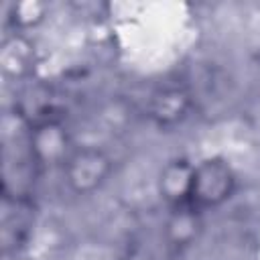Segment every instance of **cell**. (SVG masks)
Returning <instances> with one entry per match:
<instances>
[{
	"label": "cell",
	"instance_id": "52a82bcc",
	"mask_svg": "<svg viewBox=\"0 0 260 260\" xmlns=\"http://www.w3.org/2000/svg\"><path fill=\"white\" fill-rule=\"evenodd\" d=\"M201 230H203L201 211L195 209L193 205L171 207L165 219V225H162L165 240L175 250H185L193 246L199 240Z\"/></svg>",
	"mask_w": 260,
	"mask_h": 260
},
{
	"label": "cell",
	"instance_id": "277c9868",
	"mask_svg": "<svg viewBox=\"0 0 260 260\" xmlns=\"http://www.w3.org/2000/svg\"><path fill=\"white\" fill-rule=\"evenodd\" d=\"M193 108V95L183 85H165L152 91L146 104V116L158 128H175L185 122Z\"/></svg>",
	"mask_w": 260,
	"mask_h": 260
},
{
	"label": "cell",
	"instance_id": "3957f363",
	"mask_svg": "<svg viewBox=\"0 0 260 260\" xmlns=\"http://www.w3.org/2000/svg\"><path fill=\"white\" fill-rule=\"evenodd\" d=\"M26 148L28 158L35 167L53 169L63 167L75 146L71 142L67 126L57 116H51L35 124H28Z\"/></svg>",
	"mask_w": 260,
	"mask_h": 260
},
{
	"label": "cell",
	"instance_id": "7a4b0ae2",
	"mask_svg": "<svg viewBox=\"0 0 260 260\" xmlns=\"http://www.w3.org/2000/svg\"><path fill=\"white\" fill-rule=\"evenodd\" d=\"M61 169L69 191L75 195H91L110 179L114 160L104 148L85 144L75 146Z\"/></svg>",
	"mask_w": 260,
	"mask_h": 260
},
{
	"label": "cell",
	"instance_id": "ba28073f",
	"mask_svg": "<svg viewBox=\"0 0 260 260\" xmlns=\"http://www.w3.org/2000/svg\"><path fill=\"white\" fill-rule=\"evenodd\" d=\"M47 10H49L47 4L45 2H37V0L12 2L10 10H8V24L12 26L14 32L28 35V30L37 28L45 20Z\"/></svg>",
	"mask_w": 260,
	"mask_h": 260
},
{
	"label": "cell",
	"instance_id": "5b68a950",
	"mask_svg": "<svg viewBox=\"0 0 260 260\" xmlns=\"http://www.w3.org/2000/svg\"><path fill=\"white\" fill-rule=\"evenodd\" d=\"M193 171L195 162L189 158H173L162 165L156 177V191L160 199L171 207L189 205L193 189Z\"/></svg>",
	"mask_w": 260,
	"mask_h": 260
},
{
	"label": "cell",
	"instance_id": "6da1fadb",
	"mask_svg": "<svg viewBox=\"0 0 260 260\" xmlns=\"http://www.w3.org/2000/svg\"><path fill=\"white\" fill-rule=\"evenodd\" d=\"M236 187H238V177L225 158L221 156L201 158L199 162H195L189 205H193L201 213L207 209L221 207L225 201L232 199Z\"/></svg>",
	"mask_w": 260,
	"mask_h": 260
},
{
	"label": "cell",
	"instance_id": "8992f818",
	"mask_svg": "<svg viewBox=\"0 0 260 260\" xmlns=\"http://www.w3.org/2000/svg\"><path fill=\"white\" fill-rule=\"evenodd\" d=\"M37 63L35 43L24 32H10L2 39L0 47V69L8 79H26Z\"/></svg>",
	"mask_w": 260,
	"mask_h": 260
}]
</instances>
